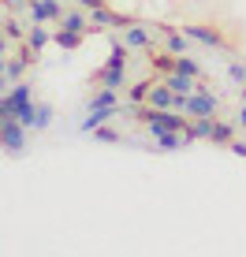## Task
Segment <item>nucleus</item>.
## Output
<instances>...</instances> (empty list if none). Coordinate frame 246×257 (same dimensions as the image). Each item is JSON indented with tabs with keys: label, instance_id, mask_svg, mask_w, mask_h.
<instances>
[{
	"label": "nucleus",
	"instance_id": "72a5a7b5",
	"mask_svg": "<svg viewBox=\"0 0 246 257\" xmlns=\"http://www.w3.org/2000/svg\"><path fill=\"white\" fill-rule=\"evenodd\" d=\"M242 104H246V86H242Z\"/></svg>",
	"mask_w": 246,
	"mask_h": 257
},
{
	"label": "nucleus",
	"instance_id": "a211bd4d",
	"mask_svg": "<svg viewBox=\"0 0 246 257\" xmlns=\"http://www.w3.org/2000/svg\"><path fill=\"white\" fill-rule=\"evenodd\" d=\"M164 34H168V41H164V45H168V52H175V56L190 52V38H187L183 30H168V26H164Z\"/></svg>",
	"mask_w": 246,
	"mask_h": 257
},
{
	"label": "nucleus",
	"instance_id": "39448f33",
	"mask_svg": "<svg viewBox=\"0 0 246 257\" xmlns=\"http://www.w3.org/2000/svg\"><path fill=\"white\" fill-rule=\"evenodd\" d=\"M183 34H187L190 41H201V45H209V49H224L220 30H213V26H201V23H183Z\"/></svg>",
	"mask_w": 246,
	"mask_h": 257
},
{
	"label": "nucleus",
	"instance_id": "c756f323",
	"mask_svg": "<svg viewBox=\"0 0 246 257\" xmlns=\"http://www.w3.org/2000/svg\"><path fill=\"white\" fill-rule=\"evenodd\" d=\"M78 8H86V12H90V8H101V0H75Z\"/></svg>",
	"mask_w": 246,
	"mask_h": 257
},
{
	"label": "nucleus",
	"instance_id": "5701e85b",
	"mask_svg": "<svg viewBox=\"0 0 246 257\" xmlns=\"http://www.w3.org/2000/svg\"><path fill=\"white\" fill-rule=\"evenodd\" d=\"M93 142H101V146H112V142H119V131L108 127V123H101V127L93 131Z\"/></svg>",
	"mask_w": 246,
	"mask_h": 257
},
{
	"label": "nucleus",
	"instance_id": "7c9ffc66",
	"mask_svg": "<svg viewBox=\"0 0 246 257\" xmlns=\"http://www.w3.org/2000/svg\"><path fill=\"white\" fill-rule=\"evenodd\" d=\"M0 56H8V34L0 30Z\"/></svg>",
	"mask_w": 246,
	"mask_h": 257
},
{
	"label": "nucleus",
	"instance_id": "bb28decb",
	"mask_svg": "<svg viewBox=\"0 0 246 257\" xmlns=\"http://www.w3.org/2000/svg\"><path fill=\"white\" fill-rule=\"evenodd\" d=\"M227 78H231L235 86H246V64H242V60H235V64H227Z\"/></svg>",
	"mask_w": 246,
	"mask_h": 257
},
{
	"label": "nucleus",
	"instance_id": "9d476101",
	"mask_svg": "<svg viewBox=\"0 0 246 257\" xmlns=\"http://www.w3.org/2000/svg\"><path fill=\"white\" fill-rule=\"evenodd\" d=\"M90 26L93 30H112V26H127V19H119L116 12H108V8H90Z\"/></svg>",
	"mask_w": 246,
	"mask_h": 257
},
{
	"label": "nucleus",
	"instance_id": "473e14b6",
	"mask_svg": "<svg viewBox=\"0 0 246 257\" xmlns=\"http://www.w3.org/2000/svg\"><path fill=\"white\" fill-rule=\"evenodd\" d=\"M4 67H8V56H0V75H4Z\"/></svg>",
	"mask_w": 246,
	"mask_h": 257
},
{
	"label": "nucleus",
	"instance_id": "6e6552de",
	"mask_svg": "<svg viewBox=\"0 0 246 257\" xmlns=\"http://www.w3.org/2000/svg\"><path fill=\"white\" fill-rule=\"evenodd\" d=\"M34 56H38V52H30V49H23L19 52V56H8V67H4V78H8V82H19V78L26 75V67H30V60Z\"/></svg>",
	"mask_w": 246,
	"mask_h": 257
},
{
	"label": "nucleus",
	"instance_id": "a878e982",
	"mask_svg": "<svg viewBox=\"0 0 246 257\" xmlns=\"http://www.w3.org/2000/svg\"><path fill=\"white\" fill-rule=\"evenodd\" d=\"M26 30H30V26H23L19 19H4V34L12 41H19V38H26Z\"/></svg>",
	"mask_w": 246,
	"mask_h": 257
},
{
	"label": "nucleus",
	"instance_id": "f257e3e1",
	"mask_svg": "<svg viewBox=\"0 0 246 257\" xmlns=\"http://www.w3.org/2000/svg\"><path fill=\"white\" fill-rule=\"evenodd\" d=\"M172 108L187 112V116H216V112H220V101H216V93L209 90L205 82H198L194 93H175Z\"/></svg>",
	"mask_w": 246,
	"mask_h": 257
},
{
	"label": "nucleus",
	"instance_id": "b1692460",
	"mask_svg": "<svg viewBox=\"0 0 246 257\" xmlns=\"http://www.w3.org/2000/svg\"><path fill=\"white\" fill-rule=\"evenodd\" d=\"M149 90H153V78H142V82H135V86L127 90V97H131V101H146Z\"/></svg>",
	"mask_w": 246,
	"mask_h": 257
},
{
	"label": "nucleus",
	"instance_id": "9b49d317",
	"mask_svg": "<svg viewBox=\"0 0 246 257\" xmlns=\"http://www.w3.org/2000/svg\"><path fill=\"white\" fill-rule=\"evenodd\" d=\"M213 123H216V116H190L187 138H190V142H209V135H213Z\"/></svg>",
	"mask_w": 246,
	"mask_h": 257
},
{
	"label": "nucleus",
	"instance_id": "4be33fe9",
	"mask_svg": "<svg viewBox=\"0 0 246 257\" xmlns=\"http://www.w3.org/2000/svg\"><path fill=\"white\" fill-rule=\"evenodd\" d=\"M52 127V108L49 104H38L34 108V131H49Z\"/></svg>",
	"mask_w": 246,
	"mask_h": 257
},
{
	"label": "nucleus",
	"instance_id": "f8f14e48",
	"mask_svg": "<svg viewBox=\"0 0 246 257\" xmlns=\"http://www.w3.org/2000/svg\"><path fill=\"white\" fill-rule=\"evenodd\" d=\"M60 26H64V30H75V34H86V30H90V12L64 8V15H60Z\"/></svg>",
	"mask_w": 246,
	"mask_h": 257
},
{
	"label": "nucleus",
	"instance_id": "423d86ee",
	"mask_svg": "<svg viewBox=\"0 0 246 257\" xmlns=\"http://www.w3.org/2000/svg\"><path fill=\"white\" fill-rule=\"evenodd\" d=\"M123 45L127 49H153V34L146 30V26H138V23H127L123 26Z\"/></svg>",
	"mask_w": 246,
	"mask_h": 257
},
{
	"label": "nucleus",
	"instance_id": "c85d7f7f",
	"mask_svg": "<svg viewBox=\"0 0 246 257\" xmlns=\"http://www.w3.org/2000/svg\"><path fill=\"white\" fill-rule=\"evenodd\" d=\"M235 127H242V131H246V104L239 108V116H235Z\"/></svg>",
	"mask_w": 246,
	"mask_h": 257
},
{
	"label": "nucleus",
	"instance_id": "2f4dec72",
	"mask_svg": "<svg viewBox=\"0 0 246 257\" xmlns=\"http://www.w3.org/2000/svg\"><path fill=\"white\" fill-rule=\"evenodd\" d=\"M4 4H8V8H26L30 0H4Z\"/></svg>",
	"mask_w": 246,
	"mask_h": 257
},
{
	"label": "nucleus",
	"instance_id": "7ed1b4c3",
	"mask_svg": "<svg viewBox=\"0 0 246 257\" xmlns=\"http://www.w3.org/2000/svg\"><path fill=\"white\" fill-rule=\"evenodd\" d=\"M116 116H119V104H90L82 123H78V131H82V135H93L101 123H112Z\"/></svg>",
	"mask_w": 246,
	"mask_h": 257
},
{
	"label": "nucleus",
	"instance_id": "4468645a",
	"mask_svg": "<svg viewBox=\"0 0 246 257\" xmlns=\"http://www.w3.org/2000/svg\"><path fill=\"white\" fill-rule=\"evenodd\" d=\"M153 142H157V149H183V146H190V138H187V131H157L153 135Z\"/></svg>",
	"mask_w": 246,
	"mask_h": 257
},
{
	"label": "nucleus",
	"instance_id": "aec40b11",
	"mask_svg": "<svg viewBox=\"0 0 246 257\" xmlns=\"http://www.w3.org/2000/svg\"><path fill=\"white\" fill-rule=\"evenodd\" d=\"M175 71H179V75H190V78H198V75H201L198 60L190 56V52H183V56H175Z\"/></svg>",
	"mask_w": 246,
	"mask_h": 257
},
{
	"label": "nucleus",
	"instance_id": "ddd939ff",
	"mask_svg": "<svg viewBox=\"0 0 246 257\" xmlns=\"http://www.w3.org/2000/svg\"><path fill=\"white\" fill-rule=\"evenodd\" d=\"M26 49H30V52H41V49H45L49 45V41H52V34H49V26L45 23H30V30H26Z\"/></svg>",
	"mask_w": 246,
	"mask_h": 257
},
{
	"label": "nucleus",
	"instance_id": "20e7f679",
	"mask_svg": "<svg viewBox=\"0 0 246 257\" xmlns=\"http://www.w3.org/2000/svg\"><path fill=\"white\" fill-rule=\"evenodd\" d=\"M30 23H60L64 15V4L60 0H30Z\"/></svg>",
	"mask_w": 246,
	"mask_h": 257
},
{
	"label": "nucleus",
	"instance_id": "cd10ccee",
	"mask_svg": "<svg viewBox=\"0 0 246 257\" xmlns=\"http://www.w3.org/2000/svg\"><path fill=\"white\" fill-rule=\"evenodd\" d=\"M227 149H231L235 157H246V142L242 138H231V146H227Z\"/></svg>",
	"mask_w": 246,
	"mask_h": 257
},
{
	"label": "nucleus",
	"instance_id": "dca6fc26",
	"mask_svg": "<svg viewBox=\"0 0 246 257\" xmlns=\"http://www.w3.org/2000/svg\"><path fill=\"white\" fill-rule=\"evenodd\" d=\"M164 82L172 86V93H194L198 90V82L190 75H179V71H168V75H164Z\"/></svg>",
	"mask_w": 246,
	"mask_h": 257
},
{
	"label": "nucleus",
	"instance_id": "0eeeda50",
	"mask_svg": "<svg viewBox=\"0 0 246 257\" xmlns=\"http://www.w3.org/2000/svg\"><path fill=\"white\" fill-rule=\"evenodd\" d=\"M8 101H12V108H15V119H19L23 112L34 104V90H30V82H23V78H19V82L8 90Z\"/></svg>",
	"mask_w": 246,
	"mask_h": 257
},
{
	"label": "nucleus",
	"instance_id": "6ab92c4d",
	"mask_svg": "<svg viewBox=\"0 0 246 257\" xmlns=\"http://www.w3.org/2000/svg\"><path fill=\"white\" fill-rule=\"evenodd\" d=\"M52 41H56V45L64 49V52H71V49H78V45H82V34H75V30H64V26H60V30L52 34Z\"/></svg>",
	"mask_w": 246,
	"mask_h": 257
},
{
	"label": "nucleus",
	"instance_id": "f3484780",
	"mask_svg": "<svg viewBox=\"0 0 246 257\" xmlns=\"http://www.w3.org/2000/svg\"><path fill=\"white\" fill-rule=\"evenodd\" d=\"M231 138H235V123L216 119V123H213V135H209V142H213V146H231Z\"/></svg>",
	"mask_w": 246,
	"mask_h": 257
},
{
	"label": "nucleus",
	"instance_id": "393cba45",
	"mask_svg": "<svg viewBox=\"0 0 246 257\" xmlns=\"http://www.w3.org/2000/svg\"><path fill=\"white\" fill-rule=\"evenodd\" d=\"M153 67L161 71V75H168V71H175V52H157V56H153Z\"/></svg>",
	"mask_w": 246,
	"mask_h": 257
},
{
	"label": "nucleus",
	"instance_id": "1a4fd4ad",
	"mask_svg": "<svg viewBox=\"0 0 246 257\" xmlns=\"http://www.w3.org/2000/svg\"><path fill=\"white\" fill-rule=\"evenodd\" d=\"M146 104H149V108H172V104H175L172 86L164 82V78H157V82H153V90H149V97H146Z\"/></svg>",
	"mask_w": 246,
	"mask_h": 257
},
{
	"label": "nucleus",
	"instance_id": "f03ea898",
	"mask_svg": "<svg viewBox=\"0 0 246 257\" xmlns=\"http://www.w3.org/2000/svg\"><path fill=\"white\" fill-rule=\"evenodd\" d=\"M26 135H30V127H23L19 119H4L0 123V149L12 157H23L26 153Z\"/></svg>",
	"mask_w": 246,
	"mask_h": 257
},
{
	"label": "nucleus",
	"instance_id": "412c9836",
	"mask_svg": "<svg viewBox=\"0 0 246 257\" xmlns=\"http://www.w3.org/2000/svg\"><path fill=\"white\" fill-rule=\"evenodd\" d=\"M90 104H119V90H112V86H101V90H93Z\"/></svg>",
	"mask_w": 246,
	"mask_h": 257
},
{
	"label": "nucleus",
	"instance_id": "2eb2a0df",
	"mask_svg": "<svg viewBox=\"0 0 246 257\" xmlns=\"http://www.w3.org/2000/svg\"><path fill=\"white\" fill-rule=\"evenodd\" d=\"M127 67H119V64H104L97 71V82L101 86H112V90H123V82H127V75H123Z\"/></svg>",
	"mask_w": 246,
	"mask_h": 257
}]
</instances>
